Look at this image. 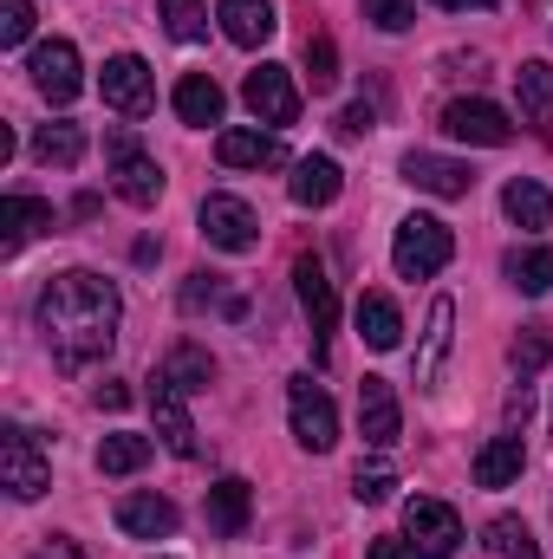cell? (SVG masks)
<instances>
[{"label": "cell", "mask_w": 553, "mask_h": 559, "mask_svg": "<svg viewBox=\"0 0 553 559\" xmlns=\"http://www.w3.org/2000/svg\"><path fill=\"white\" fill-rule=\"evenodd\" d=\"M339 131H345V138H365V131H372V105H345V111H339Z\"/></svg>", "instance_id": "41"}, {"label": "cell", "mask_w": 553, "mask_h": 559, "mask_svg": "<svg viewBox=\"0 0 553 559\" xmlns=\"http://www.w3.org/2000/svg\"><path fill=\"white\" fill-rule=\"evenodd\" d=\"M33 559H85V554H79L72 540H52V547H39V554H33Z\"/></svg>", "instance_id": "43"}, {"label": "cell", "mask_w": 553, "mask_h": 559, "mask_svg": "<svg viewBox=\"0 0 553 559\" xmlns=\"http://www.w3.org/2000/svg\"><path fill=\"white\" fill-rule=\"evenodd\" d=\"M449 345H456V299H436L430 306V325H423V352H416V384H436L443 378Z\"/></svg>", "instance_id": "25"}, {"label": "cell", "mask_w": 553, "mask_h": 559, "mask_svg": "<svg viewBox=\"0 0 553 559\" xmlns=\"http://www.w3.org/2000/svg\"><path fill=\"white\" fill-rule=\"evenodd\" d=\"M404 182H411V189H423V195H443V202H456V195H469V189H475L469 163L436 156V150H411V156H404Z\"/></svg>", "instance_id": "15"}, {"label": "cell", "mask_w": 553, "mask_h": 559, "mask_svg": "<svg viewBox=\"0 0 553 559\" xmlns=\"http://www.w3.org/2000/svg\"><path fill=\"white\" fill-rule=\"evenodd\" d=\"M306 72H313V92H332L339 85V46H332V33H313L306 39Z\"/></svg>", "instance_id": "36"}, {"label": "cell", "mask_w": 553, "mask_h": 559, "mask_svg": "<svg viewBox=\"0 0 553 559\" xmlns=\"http://www.w3.org/2000/svg\"><path fill=\"white\" fill-rule=\"evenodd\" d=\"M163 371H169V384H176L183 397H196V391L215 384V358H209L202 345H176V352L163 358Z\"/></svg>", "instance_id": "30"}, {"label": "cell", "mask_w": 553, "mask_h": 559, "mask_svg": "<svg viewBox=\"0 0 553 559\" xmlns=\"http://www.w3.org/2000/svg\"><path fill=\"white\" fill-rule=\"evenodd\" d=\"M26 72H33V92L46 105H72L85 92V72H79V46L72 39H39L26 52Z\"/></svg>", "instance_id": "8"}, {"label": "cell", "mask_w": 553, "mask_h": 559, "mask_svg": "<svg viewBox=\"0 0 553 559\" xmlns=\"http://www.w3.org/2000/svg\"><path fill=\"white\" fill-rule=\"evenodd\" d=\"M196 228H202V241L222 248V254H248V248L261 241V215H255L242 195H202Z\"/></svg>", "instance_id": "7"}, {"label": "cell", "mask_w": 553, "mask_h": 559, "mask_svg": "<svg viewBox=\"0 0 553 559\" xmlns=\"http://www.w3.org/2000/svg\"><path fill=\"white\" fill-rule=\"evenodd\" d=\"M449 254H456L449 222H436V215H404V222H398L391 267H398L404 280H436L443 267H449Z\"/></svg>", "instance_id": "2"}, {"label": "cell", "mask_w": 553, "mask_h": 559, "mask_svg": "<svg viewBox=\"0 0 553 559\" xmlns=\"http://www.w3.org/2000/svg\"><path fill=\"white\" fill-rule=\"evenodd\" d=\"M286 417H293V442H299L306 455H326V449L339 442V411H332V397H326L306 371L286 384Z\"/></svg>", "instance_id": "6"}, {"label": "cell", "mask_w": 553, "mask_h": 559, "mask_svg": "<svg viewBox=\"0 0 553 559\" xmlns=\"http://www.w3.org/2000/svg\"><path fill=\"white\" fill-rule=\"evenodd\" d=\"M143 462H150V436L138 429H111L98 442V475H138Z\"/></svg>", "instance_id": "29"}, {"label": "cell", "mask_w": 553, "mask_h": 559, "mask_svg": "<svg viewBox=\"0 0 553 559\" xmlns=\"http://www.w3.org/2000/svg\"><path fill=\"white\" fill-rule=\"evenodd\" d=\"M150 423H156V436H163V449H169V455H183V462H196V455H202L196 417H189L183 391L169 384V371H156V378H150Z\"/></svg>", "instance_id": "12"}, {"label": "cell", "mask_w": 553, "mask_h": 559, "mask_svg": "<svg viewBox=\"0 0 553 559\" xmlns=\"http://www.w3.org/2000/svg\"><path fill=\"white\" fill-rule=\"evenodd\" d=\"M215 20H222V33L235 39V46H268L274 39V0H215Z\"/></svg>", "instance_id": "19"}, {"label": "cell", "mask_w": 553, "mask_h": 559, "mask_svg": "<svg viewBox=\"0 0 553 559\" xmlns=\"http://www.w3.org/2000/svg\"><path fill=\"white\" fill-rule=\"evenodd\" d=\"M489 554L495 559H541V547H534V534H528L521 514H495L489 521Z\"/></svg>", "instance_id": "33"}, {"label": "cell", "mask_w": 553, "mask_h": 559, "mask_svg": "<svg viewBox=\"0 0 553 559\" xmlns=\"http://www.w3.org/2000/svg\"><path fill=\"white\" fill-rule=\"evenodd\" d=\"M391 488H398V475H391L385 462H358V468H352V495H358V501L378 508V501H391Z\"/></svg>", "instance_id": "37"}, {"label": "cell", "mask_w": 553, "mask_h": 559, "mask_svg": "<svg viewBox=\"0 0 553 559\" xmlns=\"http://www.w3.org/2000/svg\"><path fill=\"white\" fill-rule=\"evenodd\" d=\"M176 501H163V495H125L118 501V534H131V540H169L176 534Z\"/></svg>", "instance_id": "18"}, {"label": "cell", "mask_w": 553, "mask_h": 559, "mask_svg": "<svg viewBox=\"0 0 553 559\" xmlns=\"http://www.w3.org/2000/svg\"><path fill=\"white\" fill-rule=\"evenodd\" d=\"M183 312H222V319H242V293L222 274H189L183 286Z\"/></svg>", "instance_id": "28"}, {"label": "cell", "mask_w": 553, "mask_h": 559, "mask_svg": "<svg viewBox=\"0 0 553 559\" xmlns=\"http://www.w3.org/2000/svg\"><path fill=\"white\" fill-rule=\"evenodd\" d=\"M515 105H521V118L553 111V66L548 59H528V66L515 72Z\"/></svg>", "instance_id": "32"}, {"label": "cell", "mask_w": 553, "mask_h": 559, "mask_svg": "<svg viewBox=\"0 0 553 559\" xmlns=\"http://www.w3.org/2000/svg\"><path fill=\"white\" fill-rule=\"evenodd\" d=\"M33 156H39L46 169H79V156H85V131H79L72 118H52V124L33 131Z\"/></svg>", "instance_id": "27"}, {"label": "cell", "mask_w": 553, "mask_h": 559, "mask_svg": "<svg viewBox=\"0 0 553 559\" xmlns=\"http://www.w3.org/2000/svg\"><path fill=\"white\" fill-rule=\"evenodd\" d=\"M98 92H105V105H111L118 118H150V111H156V72L143 66L138 52H118V59H105V79H98Z\"/></svg>", "instance_id": "10"}, {"label": "cell", "mask_w": 553, "mask_h": 559, "mask_svg": "<svg viewBox=\"0 0 553 559\" xmlns=\"http://www.w3.org/2000/svg\"><path fill=\"white\" fill-rule=\"evenodd\" d=\"M92 404H98V411H125V404H131V391H125V378H105V384L92 391Z\"/></svg>", "instance_id": "40"}, {"label": "cell", "mask_w": 553, "mask_h": 559, "mask_svg": "<svg viewBox=\"0 0 553 559\" xmlns=\"http://www.w3.org/2000/svg\"><path fill=\"white\" fill-rule=\"evenodd\" d=\"M443 131H449L456 143L502 150V143L515 138V118H508L502 105H489V98H456V105H443Z\"/></svg>", "instance_id": "13"}, {"label": "cell", "mask_w": 553, "mask_h": 559, "mask_svg": "<svg viewBox=\"0 0 553 559\" xmlns=\"http://www.w3.org/2000/svg\"><path fill=\"white\" fill-rule=\"evenodd\" d=\"M33 39V0H0V46H26Z\"/></svg>", "instance_id": "39"}, {"label": "cell", "mask_w": 553, "mask_h": 559, "mask_svg": "<svg viewBox=\"0 0 553 559\" xmlns=\"http://www.w3.org/2000/svg\"><path fill=\"white\" fill-rule=\"evenodd\" d=\"M293 293H299V312H306V325H313V358H326V338H332V325H339V293H332L319 254H299V261H293Z\"/></svg>", "instance_id": "9"}, {"label": "cell", "mask_w": 553, "mask_h": 559, "mask_svg": "<svg viewBox=\"0 0 553 559\" xmlns=\"http://www.w3.org/2000/svg\"><path fill=\"white\" fill-rule=\"evenodd\" d=\"M430 7H443V13H469V7H475V13H482V7H495V0H430Z\"/></svg>", "instance_id": "44"}, {"label": "cell", "mask_w": 553, "mask_h": 559, "mask_svg": "<svg viewBox=\"0 0 553 559\" xmlns=\"http://www.w3.org/2000/svg\"><path fill=\"white\" fill-rule=\"evenodd\" d=\"M521 468H528V449H521L515 429L508 436H489L475 449V488H508V481H521Z\"/></svg>", "instance_id": "24"}, {"label": "cell", "mask_w": 553, "mask_h": 559, "mask_svg": "<svg viewBox=\"0 0 553 559\" xmlns=\"http://www.w3.org/2000/svg\"><path fill=\"white\" fill-rule=\"evenodd\" d=\"M0 488L13 501H39L52 488V462H46V449L33 442L26 423H0Z\"/></svg>", "instance_id": "4"}, {"label": "cell", "mask_w": 553, "mask_h": 559, "mask_svg": "<svg viewBox=\"0 0 553 559\" xmlns=\"http://www.w3.org/2000/svg\"><path fill=\"white\" fill-rule=\"evenodd\" d=\"M286 189H293V202H299V209H332V202H339V189H345V176H339V163H332V156H299Z\"/></svg>", "instance_id": "21"}, {"label": "cell", "mask_w": 553, "mask_h": 559, "mask_svg": "<svg viewBox=\"0 0 553 559\" xmlns=\"http://www.w3.org/2000/svg\"><path fill=\"white\" fill-rule=\"evenodd\" d=\"M508 365H515V378L528 384L534 371H548V365H553V338L541 332V325H528V332L515 338V352H508Z\"/></svg>", "instance_id": "35"}, {"label": "cell", "mask_w": 553, "mask_h": 559, "mask_svg": "<svg viewBox=\"0 0 553 559\" xmlns=\"http://www.w3.org/2000/svg\"><path fill=\"white\" fill-rule=\"evenodd\" d=\"M365 559H411V547H404V540H391V534H385V540H372V547H365Z\"/></svg>", "instance_id": "42"}, {"label": "cell", "mask_w": 553, "mask_h": 559, "mask_svg": "<svg viewBox=\"0 0 553 559\" xmlns=\"http://www.w3.org/2000/svg\"><path fill=\"white\" fill-rule=\"evenodd\" d=\"M502 209H508V222L528 228V235H548L553 228V195L534 182V176H515V182L502 189Z\"/></svg>", "instance_id": "26"}, {"label": "cell", "mask_w": 553, "mask_h": 559, "mask_svg": "<svg viewBox=\"0 0 553 559\" xmlns=\"http://www.w3.org/2000/svg\"><path fill=\"white\" fill-rule=\"evenodd\" d=\"M352 319H358V338H365L372 352H398V338H404V312L391 306V293H358Z\"/></svg>", "instance_id": "23"}, {"label": "cell", "mask_w": 553, "mask_h": 559, "mask_svg": "<svg viewBox=\"0 0 553 559\" xmlns=\"http://www.w3.org/2000/svg\"><path fill=\"white\" fill-rule=\"evenodd\" d=\"M358 436H365L372 449H398V436H404L398 391H391L385 378H365V384H358Z\"/></svg>", "instance_id": "14"}, {"label": "cell", "mask_w": 553, "mask_h": 559, "mask_svg": "<svg viewBox=\"0 0 553 559\" xmlns=\"http://www.w3.org/2000/svg\"><path fill=\"white\" fill-rule=\"evenodd\" d=\"M156 13H163L169 39H183V46L209 39V13H202V0H156Z\"/></svg>", "instance_id": "34"}, {"label": "cell", "mask_w": 553, "mask_h": 559, "mask_svg": "<svg viewBox=\"0 0 553 559\" xmlns=\"http://www.w3.org/2000/svg\"><path fill=\"white\" fill-rule=\"evenodd\" d=\"M105 163H111L118 202H131V209H156V202H163V163H156L131 131H111V138H105Z\"/></svg>", "instance_id": "3"}, {"label": "cell", "mask_w": 553, "mask_h": 559, "mask_svg": "<svg viewBox=\"0 0 553 559\" xmlns=\"http://www.w3.org/2000/svg\"><path fill=\"white\" fill-rule=\"evenodd\" d=\"M404 547L416 559H456L462 547V514L436 495H411L404 501Z\"/></svg>", "instance_id": "5"}, {"label": "cell", "mask_w": 553, "mask_h": 559, "mask_svg": "<svg viewBox=\"0 0 553 559\" xmlns=\"http://www.w3.org/2000/svg\"><path fill=\"white\" fill-rule=\"evenodd\" d=\"M242 105L255 111V124L280 131V124H293V118H299V85H293V72H286V66H255V72L242 79Z\"/></svg>", "instance_id": "11"}, {"label": "cell", "mask_w": 553, "mask_h": 559, "mask_svg": "<svg viewBox=\"0 0 553 559\" xmlns=\"http://www.w3.org/2000/svg\"><path fill=\"white\" fill-rule=\"evenodd\" d=\"M365 20H372L378 33H411L416 0H365Z\"/></svg>", "instance_id": "38"}, {"label": "cell", "mask_w": 553, "mask_h": 559, "mask_svg": "<svg viewBox=\"0 0 553 559\" xmlns=\"http://www.w3.org/2000/svg\"><path fill=\"white\" fill-rule=\"evenodd\" d=\"M215 156H222V169H280V163H286V143H280L274 131L235 124V131L215 138Z\"/></svg>", "instance_id": "17"}, {"label": "cell", "mask_w": 553, "mask_h": 559, "mask_svg": "<svg viewBox=\"0 0 553 559\" xmlns=\"http://www.w3.org/2000/svg\"><path fill=\"white\" fill-rule=\"evenodd\" d=\"M169 105H176V118L183 124H222V111H228V98H222V85L209 79V72H183L176 79V92H169Z\"/></svg>", "instance_id": "20"}, {"label": "cell", "mask_w": 553, "mask_h": 559, "mask_svg": "<svg viewBox=\"0 0 553 559\" xmlns=\"http://www.w3.org/2000/svg\"><path fill=\"white\" fill-rule=\"evenodd\" d=\"M52 222H59V215H52V202H39V195L13 189V195H7V222H0V228H7V235H0V254H20V248H26L33 235H46Z\"/></svg>", "instance_id": "22"}, {"label": "cell", "mask_w": 553, "mask_h": 559, "mask_svg": "<svg viewBox=\"0 0 553 559\" xmlns=\"http://www.w3.org/2000/svg\"><path fill=\"white\" fill-rule=\"evenodd\" d=\"M202 514H209V534H215V540H242V534H248V514H255V488H248L242 475H222V481L209 488Z\"/></svg>", "instance_id": "16"}, {"label": "cell", "mask_w": 553, "mask_h": 559, "mask_svg": "<svg viewBox=\"0 0 553 559\" xmlns=\"http://www.w3.org/2000/svg\"><path fill=\"white\" fill-rule=\"evenodd\" d=\"M118 319H125L118 286L92 267H66L39 286V332H46V352L59 371L98 365L118 345Z\"/></svg>", "instance_id": "1"}, {"label": "cell", "mask_w": 553, "mask_h": 559, "mask_svg": "<svg viewBox=\"0 0 553 559\" xmlns=\"http://www.w3.org/2000/svg\"><path fill=\"white\" fill-rule=\"evenodd\" d=\"M502 274L515 280L528 299H541V293H553V248H515L502 261Z\"/></svg>", "instance_id": "31"}]
</instances>
